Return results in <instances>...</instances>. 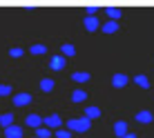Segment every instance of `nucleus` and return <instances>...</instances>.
<instances>
[{
  "mask_svg": "<svg viewBox=\"0 0 154 138\" xmlns=\"http://www.w3.org/2000/svg\"><path fill=\"white\" fill-rule=\"evenodd\" d=\"M127 82H130V78L125 74H114L112 76V87H116V89H123Z\"/></svg>",
  "mask_w": 154,
  "mask_h": 138,
  "instance_id": "6",
  "label": "nucleus"
},
{
  "mask_svg": "<svg viewBox=\"0 0 154 138\" xmlns=\"http://www.w3.org/2000/svg\"><path fill=\"white\" fill-rule=\"evenodd\" d=\"M42 125H45L47 129H60L63 120H60V116H58V114H51V116H47V118L42 120Z\"/></svg>",
  "mask_w": 154,
  "mask_h": 138,
  "instance_id": "3",
  "label": "nucleus"
},
{
  "mask_svg": "<svg viewBox=\"0 0 154 138\" xmlns=\"http://www.w3.org/2000/svg\"><path fill=\"white\" fill-rule=\"evenodd\" d=\"M5 138H23V127L20 125H11L5 129Z\"/></svg>",
  "mask_w": 154,
  "mask_h": 138,
  "instance_id": "8",
  "label": "nucleus"
},
{
  "mask_svg": "<svg viewBox=\"0 0 154 138\" xmlns=\"http://www.w3.org/2000/svg\"><path fill=\"white\" fill-rule=\"evenodd\" d=\"M31 100H34V96L31 94H16L14 96V105L16 107H27V105H31Z\"/></svg>",
  "mask_w": 154,
  "mask_h": 138,
  "instance_id": "4",
  "label": "nucleus"
},
{
  "mask_svg": "<svg viewBox=\"0 0 154 138\" xmlns=\"http://www.w3.org/2000/svg\"><path fill=\"white\" fill-rule=\"evenodd\" d=\"M25 123H27L31 129H40V127H42V118L38 114H29L27 118H25Z\"/></svg>",
  "mask_w": 154,
  "mask_h": 138,
  "instance_id": "9",
  "label": "nucleus"
},
{
  "mask_svg": "<svg viewBox=\"0 0 154 138\" xmlns=\"http://www.w3.org/2000/svg\"><path fill=\"white\" fill-rule=\"evenodd\" d=\"M85 118H89V120H94V118H100V107H94V105L85 107Z\"/></svg>",
  "mask_w": 154,
  "mask_h": 138,
  "instance_id": "12",
  "label": "nucleus"
},
{
  "mask_svg": "<svg viewBox=\"0 0 154 138\" xmlns=\"http://www.w3.org/2000/svg\"><path fill=\"white\" fill-rule=\"evenodd\" d=\"M123 138H139V136H136V134H130V131H127V134H125Z\"/></svg>",
  "mask_w": 154,
  "mask_h": 138,
  "instance_id": "26",
  "label": "nucleus"
},
{
  "mask_svg": "<svg viewBox=\"0 0 154 138\" xmlns=\"http://www.w3.org/2000/svg\"><path fill=\"white\" fill-rule=\"evenodd\" d=\"M49 67L54 69V71H63V69L67 67V58H65V56H60V54L51 56V58H49Z\"/></svg>",
  "mask_w": 154,
  "mask_h": 138,
  "instance_id": "2",
  "label": "nucleus"
},
{
  "mask_svg": "<svg viewBox=\"0 0 154 138\" xmlns=\"http://www.w3.org/2000/svg\"><path fill=\"white\" fill-rule=\"evenodd\" d=\"M103 31H105V34H116V31H119V22H114V20L105 22L103 25Z\"/></svg>",
  "mask_w": 154,
  "mask_h": 138,
  "instance_id": "19",
  "label": "nucleus"
},
{
  "mask_svg": "<svg viewBox=\"0 0 154 138\" xmlns=\"http://www.w3.org/2000/svg\"><path fill=\"white\" fill-rule=\"evenodd\" d=\"M65 125H67V129H69V131H78V134H85V131L92 127V120L83 116V118H72V120H67Z\"/></svg>",
  "mask_w": 154,
  "mask_h": 138,
  "instance_id": "1",
  "label": "nucleus"
},
{
  "mask_svg": "<svg viewBox=\"0 0 154 138\" xmlns=\"http://www.w3.org/2000/svg\"><path fill=\"white\" fill-rule=\"evenodd\" d=\"M89 78H92V76H89V71H74L72 74V80L74 82H87Z\"/></svg>",
  "mask_w": 154,
  "mask_h": 138,
  "instance_id": "14",
  "label": "nucleus"
},
{
  "mask_svg": "<svg viewBox=\"0 0 154 138\" xmlns=\"http://www.w3.org/2000/svg\"><path fill=\"white\" fill-rule=\"evenodd\" d=\"M60 56L69 58V56H76V47L72 45V42H65V45L60 47Z\"/></svg>",
  "mask_w": 154,
  "mask_h": 138,
  "instance_id": "13",
  "label": "nucleus"
},
{
  "mask_svg": "<svg viewBox=\"0 0 154 138\" xmlns=\"http://www.w3.org/2000/svg\"><path fill=\"white\" fill-rule=\"evenodd\" d=\"M0 96H11V87H9V85H0Z\"/></svg>",
  "mask_w": 154,
  "mask_h": 138,
  "instance_id": "24",
  "label": "nucleus"
},
{
  "mask_svg": "<svg viewBox=\"0 0 154 138\" xmlns=\"http://www.w3.org/2000/svg\"><path fill=\"white\" fill-rule=\"evenodd\" d=\"M83 27L87 29V31H96V29L100 27V22H98L96 16H87V18L83 20Z\"/></svg>",
  "mask_w": 154,
  "mask_h": 138,
  "instance_id": "7",
  "label": "nucleus"
},
{
  "mask_svg": "<svg viewBox=\"0 0 154 138\" xmlns=\"http://www.w3.org/2000/svg\"><path fill=\"white\" fill-rule=\"evenodd\" d=\"M87 14H89V16H94V14H96V7H94V4H92V7H87Z\"/></svg>",
  "mask_w": 154,
  "mask_h": 138,
  "instance_id": "25",
  "label": "nucleus"
},
{
  "mask_svg": "<svg viewBox=\"0 0 154 138\" xmlns=\"http://www.w3.org/2000/svg\"><path fill=\"white\" fill-rule=\"evenodd\" d=\"M87 100V92L85 89H74L72 92V103H85Z\"/></svg>",
  "mask_w": 154,
  "mask_h": 138,
  "instance_id": "11",
  "label": "nucleus"
},
{
  "mask_svg": "<svg viewBox=\"0 0 154 138\" xmlns=\"http://www.w3.org/2000/svg\"><path fill=\"white\" fill-rule=\"evenodd\" d=\"M29 54H34V56L47 54V45H42V42H38V45H31V47H29Z\"/></svg>",
  "mask_w": 154,
  "mask_h": 138,
  "instance_id": "16",
  "label": "nucleus"
},
{
  "mask_svg": "<svg viewBox=\"0 0 154 138\" xmlns=\"http://www.w3.org/2000/svg\"><path fill=\"white\" fill-rule=\"evenodd\" d=\"M36 138H51V129H47V127L36 129Z\"/></svg>",
  "mask_w": 154,
  "mask_h": 138,
  "instance_id": "21",
  "label": "nucleus"
},
{
  "mask_svg": "<svg viewBox=\"0 0 154 138\" xmlns=\"http://www.w3.org/2000/svg\"><path fill=\"white\" fill-rule=\"evenodd\" d=\"M114 134L119 138H123L127 134V123H125V120H116V123H114Z\"/></svg>",
  "mask_w": 154,
  "mask_h": 138,
  "instance_id": "10",
  "label": "nucleus"
},
{
  "mask_svg": "<svg viewBox=\"0 0 154 138\" xmlns=\"http://www.w3.org/2000/svg\"><path fill=\"white\" fill-rule=\"evenodd\" d=\"M105 14H107L109 18L114 20V22H116V20L121 18V9H116V7H107V9H105Z\"/></svg>",
  "mask_w": 154,
  "mask_h": 138,
  "instance_id": "20",
  "label": "nucleus"
},
{
  "mask_svg": "<svg viewBox=\"0 0 154 138\" xmlns=\"http://www.w3.org/2000/svg\"><path fill=\"white\" fill-rule=\"evenodd\" d=\"M152 120H154V114H152V111H147V109H141V111H136V123L150 125Z\"/></svg>",
  "mask_w": 154,
  "mask_h": 138,
  "instance_id": "5",
  "label": "nucleus"
},
{
  "mask_svg": "<svg viewBox=\"0 0 154 138\" xmlns=\"http://www.w3.org/2000/svg\"><path fill=\"white\" fill-rule=\"evenodd\" d=\"M23 54H25V51L20 49V47H11V49H9V56H11V58H20Z\"/></svg>",
  "mask_w": 154,
  "mask_h": 138,
  "instance_id": "22",
  "label": "nucleus"
},
{
  "mask_svg": "<svg viewBox=\"0 0 154 138\" xmlns=\"http://www.w3.org/2000/svg\"><path fill=\"white\" fill-rule=\"evenodd\" d=\"M54 80L51 78H42L40 80V92H45V94H49V92H54Z\"/></svg>",
  "mask_w": 154,
  "mask_h": 138,
  "instance_id": "15",
  "label": "nucleus"
},
{
  "mask_svg": "<svg viewBox=\"0 0 154 138\" xmlns=\"http://www.w3.org/2000/svg\"><path fill=\"white\" fill-rule=\"evenodd\" d=\"M56 138H72L69 129H56Z\"/></svg>",
  "mask_w": 154,
  "mask_h": 138,
  "instance_id": "23",
  "label": "nucleus"
},
{
  "mask_svg": "<svg viewBox=\"0 0 154 138\" xmlns=\"http://www.w3.org/2000/svg\"><path fill=\"white\" fill-rule=\"evenodd\" d=\"M0 125H2L5 129L14 125V114H11V111H7V114H2V116H0Z\"/></svg>",
  "mask_w": 154,
  "mask_h": 138,
  "instance_id": "17",
  "label": "nucleus"
},
{
  "mask_svg": "<svg viewBox=\"0 0 154 138\" xmlns=\"http://www.w3.org/2000/svg\"><path fill=\"white\" fill-rule=\"evenodd\" d=\"M134 82L139 85L141 89H150V80H147V76H143V74H139V76H134Z\"/></svg>",
  "mask_w": 154,
  "mask_h": 138,
  "instance_id": "18",
  "label": "nucleus"
}]
</instances>
